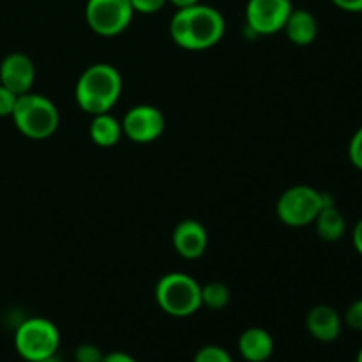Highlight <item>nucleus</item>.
<instances>
[{
	"label": "nucleus",
	"mask_w": 362,
	"mask_h": 362,
	"mask_svg": "<svg viewBox=\"0 0 362 362\" xmlns=\"http://www.w3.org/2000/svg\"><path fill=\"white\" fill-rule=\"evenodd\" d=\"M315 230L324 243H338L346 232V219L334 204L327 205L315 219Z\"/></svg>",
	"instance_id": "dca6fc26"
},
{
	"label": "nucleus",
	"mask_w": 362,
	"mask_h": 362,
	"mask_svg": "<svg viewBox=\"0 0 362 362\" xmlns=\"http://www.w3.org/2000/svg\"><path fill=\"white\" fill-rule=\"evenodd\" d=\"M352 244L354 250L357 251V255L362 257V218L356 223V226H354L352 230Z\"/></svg>",
	"instance_id": "a878e982"
},
{
	"label": "nucleus",
	"mask_w": 362,
	"mask_h": 362,
	"mask_svg": "<svg viewBox=\"0 0 362 362\" xmlns=\"http://www.w3.org/2000/svg\"><path fill=\"white\" fill-rule=\"evenodd\" d=\"M332 204L334 200L329 193H322L315 187L299 184V186H292L283 191L276 204V214L283 225L303 228V226L313 225L322 209Z\"/></svg>",
	"instance_id": "39448f33"
},
{
	"label": "nucleus",
	"mask_w": 362,
	"mask_h": 362,
	"mask_svg": "<svg viewBox=\"0 0 362 362\" xmlns=\"http://www.w3.org/2000/svg\"><path fill=\"white\" fill-rule=\"evenodd\" d=\"M193 362H233V357L223 346L205 345L194 354Z\"/></svg>",
	"instance_id": "a211bd4d"
},
{
	"label": "nucleus",
	"mask_w": 362,
	"mask_h": 362,
	"mask_svg": "<svg viewBox=\"0 0 362 362\" xmlns=\"http://www.w3.org/2000/svg\"><path fill=\"white\" fill-rule=\"evenodd\" d=\"M129 2L131 6H133L134 13L154 14V13H159V11L166 6L168 0H129Z\"/></svg>",
	"instance_id": "4be33fe9"
},
{
	"label": "nucleus",
	"mask_w": 362,
	"mask_h": 362,
	"mask_svg": "<svg viewBox=\"0 0 362 362\" xmlns=\"http://www.w3.org/2000/svg\"><path fill=\"white\" fill-rule=\"evenodd\" d=\"M226 23L218 9L204 4L177 9L170 20V35L184 49L200 52L212 48L223 39Z\"/></svg>",
	"instance_id": "f257e3e1"
},
{
	"label": "nucleus",
	"mask_w": 362,
	"mask_h": 362,
	"mask_svg": "<svg viewBox=\"0 0 362 362\" xmlns=\"http://www.w3.org/2000/svg\"><path fill=\"white\" fill-rule=\"evenodd\" d=\"M59 346L60 332L48 318H25L14 331V349L25 362H35L55 356Z\"/></svg>",
	"instance_id": "423d86ee"
},
{
	"label": "nucleus",
	"mask_w": 362,
	"mask_h": 362,
	"mask_svg": "<svg viewBox=\"0 0 362 362\" xmlns=\"http://www.w3.org/2000/svg\"><path fill=\"white\" fill-rule=\"evenodd\" d=\"M306 329L313 339L320 343H332L341 336L343 318L329 304H317L306 315Z\"/></svg>",
	"instance_id": "f8f14e48"
},
{
	"label": "nucleus",
	"mask_w": 362,
	"mask_h": 362,
	"mask_svg": "<svg viewBox=\"0 0 362 362\" xmlns=\"http://www.w3.org/2000/svg\"><path fill=\"white\" fill-rule=\"evenodd\" d=\"M11 119L16 129L30 140H46L55 133L60 124L55 103L46 95L34 94V92L18 95Z\"/></svg>",
	"instance_id": "20e7f679"
},
{
	"label": "nucleus",
	"mask_w": 362,
	"mask_h": 362,
	"mask_svg": "<svg viewBox=\"0 0 362 362\" xmlns=\"http://www.w3.org/2000/svg\"><path fill=\"white\" fill-rule=\"evenodd\" d=\"M331 2L345 13H362V0H331Z\"/></svg>",
	"instance_id": "b1692460"
},
{
	"label": "nucleus",
	"mask_w": 362,
	"mask_h": 362,
	"mask_svg": "<svg viewBox=\"0 0 362 362\" xmlns=\"http://www.w3.org/2000/svg\"><path fill=\"white\" fill-rule=\"evenodd\" d=\"M230 303L228 286L219 281H211L202 286V306L209 310H225Z\"/></svg>",
	"instance_id": "f3484780"
},
{
	"label": "nucleus",
	"mask_w": 362,
	"mask_h": 362,
	"mask_svg": "<svg viewBox=\"0 0 362 362\" xmlns=\"http://www.w3.org/2000/svg\"><path fill=\"white\" fill-rule=\"evenodd\" d=\"M172 243L180 257L186 260H197L209 246L207 228L197 219H182L173 228Z\"/></svg>",
	"instance_id": "9b49d317"
},
{
	"label": "nucleus",
	"mask_w": 362,
	"mask_h": 362,
	"mask_svg": "<svg viewBox=\"0 0 362 362\" xmlns=\"http://www.w3.org/2000/svg\"><path fill=\"white\" fill-rule=\"evenodd\" d=\"M103 362H138L133 356L126 352H120V350H115V352L105 354L103 357Z\"/></svg>",
	"instance_id": "393cba45"
},
{
	"label": "nucleus",
	"mask_w": 362,
	"mask_h": 362,
	"mask_svg": "<svg viewBox=\"0 0 362 362\" xmlns=\"http://www.w3.org/2000/svg\"><path fill=\"white\" fill-rule=\"evenodd\" d=\"M292 9L290 0H247L246 27L255 35H272L283 30Z\"/></svg>",
	"instance_id": "6e6552de"
},
{
	"label": "nucleus",
	"mask_w": 362,
	"mask_h": 362,
	"mask_svg": "<svg viewBox=\"0 0 362 362\" xmlns=\"http://www.w3.org/2000/svg\"><path fill=\"white\" fill-rule=\"evenodd\" d=\"M18 95L14 92H11L9 88H6L4 85H0V117H11L13 115V110L16 106Z\"/></svg>",
	"instance_id": "5701e85b"
},
{
	"label": "nucleus",
	"mask_w": 362,
	"mask_h": 362,
	"mask_svg": "<svg viewBox=\"0 0 362 362\" xmlns=\"http://www.w3.org/2000/svg\"><path fill=\"white\" fill-rule=\"evenodd\" d=\"M134 9L129 0H87L85 20L92 32L103 37L119 35L129 27Z\"/></svg>",
	"instance_id": "0eeeda50"
},
{
	"label": "nucleus",
	"mask_w": 362,
	"mask_h": 362,
	"mask_svg": "<svg viewBox=\"0 0 362 362\" xmlns=\"http://www.w3.org/2000/svg\"><path fill=\"white\" fill-rule=\"evenodd\" d=\"M283 30L290 42L297 46H308L317 39L318 21L308 9H292Z\"/></svg>",
	"instance_id": "4468645a"
},
{
	"label": "nucleus",
	"mask_w": 362,
	"mask_h": 362,
	"mask_svg": "<svg viewBox=\"0 0 362 362\" xmlns=\"http://www.w3.org/2000/svg\"><path fill=\"white\" fill-rule=\"evenodd\" d=\"M356 362H362V346L359 349V352H357V356H356Z\"/></svg>",
	"instance_id": "c85d7f7f"
},
{
	"label": "nucleus",
	"mask_w": 362,
	"mask_h": 362,
	"mask_svg": "<svg viewBox=\"0 0 362 362\" xmlns=\"http://www.w3.org/2000/svg\"><path fill=\"white\" fill-rule=\"evenodd\" d=\"M240 357L246 362H267L274 354V339L262 327H250L239 336Z\"/></svg>",
	"instance_id": "ddd939ff"
},
{
	"label": "nucleus",
	"mask_w": 362,
	"mask_h": 362,
	"mask_svg": "<svg viewBox=\"0 0 362 362\" xmlns=\"http://www.w3.org/2000/svg\"><path fill=\"white\" fill-rule=\"evenodd\" d=\"M105 354L101 352V349L92 343H83V345H78L74 350V362H103Z\"/></svg>",
	"instance_id": "6ab92c4d"
},
{
	"label": "nucleus",
	"mask_w": 362,
	"mask_h": 362,
	"mask_svg": "<svg viewBox=\"0 0 362 362\" xmlns=\"http://www.w3.org/2000/svg\"><path fill=\"white\" fill-rule=\"evenodd\" d=\"M343 322H345L350 329H354V331L362 332V297L361 299L354 300V303L346 308Z\"/></svg>",
	"instance_id": "aec40b11"
},
{
	"label": "nucleus",
	"mask_w": 362,
	"mask_h": 362,
	"mask_svg": "<svg viewBox=\"0 0 362 362\" xmlns=\"http://www.w3.org/2000/svg\"><path fill=\"white\" fill-rule=\"evenodd\" d=\"M154 299L170 317H191L202 308V285L186 272H168L156 283Z\"/></svg>",
	"instance_id": "7ed1b4c3"
},
{
	"label": "nucleus",
	"mask_w": 362,
	"mask_h": 362,
	"mask_svg": "<svg viewBox=\"0 0 362 362\" xmlns=\"http://www.w3.org/2000/svg\"><path fill=\"white\" fill-rule=\"evenodd\" d=\"M170 4L177 7V9H184V7H191L194 4H200V0H168Z\"/></svg>",
	"instance_id": "bb28decb"
},
{
	"label": "nucleus",
	"mask_w": 362,
	"mask_h": 362,
	"mask_svg": "<svg viewBox=\"0 0 362 362\" xmlns=\"http://www.w3.org/2000/svg\"><path fill=\"white\" fill-rule=\"evenodd\" d=\"M120 94H122V76L117 67L105 62L88 66L80 74L74 87V99L88 115L110 112L117 105Z\"/></svg>",
	"instance_id": "f03ea898"
},
{
	"label": "nucleus",
	"mask_w": 362,
	"mask_h": 362,
	"mask_svg": "<svg viewBox=\"0 0 362 362\" xmlns=\"http://www.w3.org/2000/svg\"><path fill=\"white\" fill-rule=\"evenodd\" d=\"M35 80V66L25 53H9L0 64V85L16 95L30 92Z\"/></svg>",
	"instance_id": "9d476101"
},
{
	"label": "nucleus",
	"mask_w": 362,
	"mask_h": 362,
	"mask_svg": "<svg viewBox=\"0 0 362 362\" xmlns=\"http://www.w3.org/2000/svg\"><path fill=\"white\" fill-rule=\"evenodd\" d=\"M35 362H62V359H60L59 356H49V357H46V359H41V361H35Z\"/></svg>",
	"instance_id": "cd10ccee"
},
{
	"label": "nucleus",
	"mask_w": 362,
	"mask_h": 362,
	"mask_svg": "<svg viewBox=\"0 0 362 362\" xmlns=\"http://www.w3.org/2000/svg\"><path fill=\"white\" fill-rule=\"evenodd\" d=\"M124 136L134 144H152L166 129V119L159 108L152 105H136L129 108L120 120Z\"/></svg>",
	"instance_id": "1a4fd4ad"
},
{
	"label": "nucleus",
	"mask_w": 362,
	"mask_h": 362,
	"mask_svg": "<svg viewBox=\"0 0 362 362\" xmlns=\"http://www.w3.org/2000/svg\"><path fill=\"white\" fill-rule=\"evenodd\" d=\"M88 136L99 147H113L124 136L122 124L119 119L110 115V112L92 115V122L88 126Z\"/></svg>",
	"instance_id": "2eb2a0df"
},
{
	"label": "nucleus",
	"mask_w": 362,
	"mask_h": 362,
	"mask_svg": "<svg viewBox=\"0 0 362 362\" xmlns=\"http://www.w3.org/2000/svg\"><path fill=\"white\" fill-rule=\"evenodd\" d=\"M349 159L357 170L362 172V126L354 133L349 144Z\"/></svg>",
	"instance_id": "412c9836"
}]
</instances>
